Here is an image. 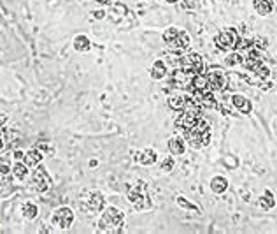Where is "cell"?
I'll return each mask as SVG.
<instances>
[{
    "label": "cell",
    "mask_w": 277,
    "mask_h": 234,
    "mask_svg": "<svg viewBox=\"0 0 277 234\" xmlns=\"http://www.w3.org/2000/svg\"><path fill=\"white\" fill-rule=\"evenodd\" d=\"M186 143L193 150L205 148L211 143V125L203 118H198L189 130H186Z\"/></svg>",
    "instance_id": "obj_1"
},
{
    "label": "cell",
    "mask_w": 277,
    "mask_h": 234,
    "mask_svg": "<svg viewBox=\"0 0 277 234\" xmlns=\"http://www.w3.org/2000/svg\"><path fill=\"white\" fill-rule=\"evenodd\" d=\"M239 41H240L239 33H237V30L232 28V26H228V28H225L223 32H219L214 39L216 48L221 49V51H232V49H235Z\"/></svg>",
    "instance_id": "obj_5"
},
{
    "label": "cell",
    "mask_w": 277,
    "mask_h": 234,
    "mask_svg": "<svg viewBox=\"0 0 277 234\" xmlns=\"http://www.w3.org/2000/svg\"><path fill=\"white\" fill-rule=\"evenodd\" d=\"M35 148L41 150V152L44 153L46 157H48V155H53V153L56 152L55 146H51V145H49V143H44V141H42V143H37V146H35Z\"/></svg>",
    "instance_id": "obj_26"
},
{
    "label": "cell",
    "mask_w": 277,
    "mask_h": 234,
    "mask_svg": "<svg viewBox=\"0 0 277 234\" xmlns=\"http://www.w3.org/2000/svg\"><path fill=\"white\" fill-rule=\"evenodd\" d=\"M105 208V197L102 196L100 192H92L90 197L86 199V210L88 213H100L102 210Z\"/></svg>",
    "instance_id": "obj_12"
},
{
    "label": "cell",
    "mask_w": 277,
    "mask_h": 234,
    "mask_svg": "<svg viewBox=\"0 0 277 234\" xmlns=\"http://www.w3.org/2000/svg\"><path fill=\"white\" fill-rule=\"evenodd\" d=\"M176 203H178L181 208H186V210H191V212H198V208H196L195 205H191V203H188V201L185 199L183 196H179L178 199H176Z\"/></svg>",
    "instance_id": "obj_28"
},
{
    "label": "cell",
    "mask_w": 277,
    "mask_h": 234,
    "mask_svg": "<svg viewBox=\"0 0 277 234\" xmlns=\"http://www.w3.org/2000/svg\"><path fill=\"white\" fill-rule=\"evenodd\" d=\"M156 159H158V157H156L155 150H144L142 153L137 155V160L141 164H144V166H153V164L156 162Z\"/></svg>",
    "instance_id": "obj_22"
},
{
    "label": "cell",
    "mask_w": 277,
    "mask_h": 234,
    "mask_svg": "<svg viewBox=\"0 0 277 234\" xmlns=\"http://www.w3.org/2000/svg\"><path fill=\"white\" fill-rule=\"evenodd\" d=\"M185 5L188 9H196L200 5V0H185Z\"/></svg>",
    "instance_id": "obj_32"
},
{
    "label": "cell",
    "mask_w": 277,
    "mask_h": 234,
    "mask_svg": "<svg viewBox=\"0 0 277 234\" xmlns=\"http://www.w3.org/2000/svg\"><path fill=\"white\" fill-rule=\"evenodd\" d=\"M12 173H11V167L7 166V164L0 162V182H4L5 178H9Z\"/></svg>",
    "instance_id": "obj_29"
},
{
    "label": "cell",
    "mask_w": 277,
    "mask_h": 234,
    "mask_svg": "<svg viewBox=\"0 0 277 234\" xmlns=\"http://www.w3.org/2000/svg\"><path fill=\"white\" fill-rule=\"evenodd\" d=\"M162 169H163L165 173H170V171H172V169H174V159H172V157H167V159L162 162Z\"/></svg>",
    "instance_id": "obj_30"
},
{
    "label": "cell",
    "mask_w": 277,
    "mask_h": 234,
    "mask_svg": "<svg viewBox=\"0 0 277 234\" xmlns=\"http://www.w3.org/2000/svg\"><path fill=\"white\" fill-rule=\"evenodd\" d=\"M128 199L132 205H135L139 210H148L151 208V201L148 199V194H146V183L139 182V185H135L128 194Z\"/></svg>",
    "instance_id": "obj_7"
},
{
    "label": "cell",
    "mask_w": 277,
    "mask_h": 234,
    "mask_svg": "<svg viewBox=\"0 0 277 234\" xmlns=\"http://www.w3.org/2000/svg\"><path fill=\"white\" fill-rule=\"evenodd\" d=\"M209 185H211V190L214 194H223L226 189H228V180L223 178V176H214Z\"/></svg>",
    "instance_id": "obj_21"
},
{
    "label": "cell",
    "mask_w": 277,
    "mask_h": 234,
    "mask_svg": "<svg viewBox=\"0 0 277 234\" xmlns=\"http://www.w3.org/2000/svg\"><path fill=\"white\" fill-rule=\"evenodd\" d=\"M253 7L260 16H269L274 11V0H253Z\"/></svg>",
    "instance_id": "obj_17"
},
{
    "label": "cell",
    "mask_w": 277,
    "mask_h": 234,
    "mask_svg": "<svg viewBox=\"0 0 277 234\" xmlns=\"http://www.w3.org/2000/svg\"><path fill=\"white\" fill-rule=\"evenodd\" d=\"M207 79H209L212 92H221V90L226 88V76L219 69H212V71L207 72Z\"/></svg>",
    "instance_id": "obj_11"
},
{
    "label": "cell",
    "mask_w": 277,
    "mask_h": 234,
    "mask_svg": "<svg viewBox=\"0 0 277 234\" xmlns=\"http://www.w3.org/2000/svg\"><path fill=\"white\" fill-rule=\"evenodd\" d=\"M163 41H165V44L170 49H174V51H185L189 46V35L188 32L178 28V26H169L163 32Z\"/></svg>",
    "instance_id": "obj_3"
},
{
    "label": "cell",
    "mask_w": 277,
    "mask_h": 234,
    "mask_svg": "<svg viewBox=\"0 0 277 234\" xmlns=\"http://www.w3.org/2000/svg\"><path fill=\"white\" fill-rule=\"evenodd\" d=\"M23 157H25V152H21V150H16L14 155H12V159H14V160H23Z\"/></svg>",
    "instance_id": "obj_34"
},
{
    "label": "cell",
    "mask_w": 277,
    "mask_h": 234,
    "mask_svg": "<svg viewBox=\"0 0 277 234\" xmlns=\"http://www.w3.org/2000/svg\"><path fill=\"white\" fill-rule=\"evenodd\" d=\"M165 2H169V4H176L178 0H165Z\"/></svg>",
    "instance_id": "obj_37"
},
{
    "label": "cell",
    "mask_w": 277,
    "mask_h": 234,
    "mask_svg": "<svg viewBox=\"0 0 277 234\" xmlns=\"http://www.w3.org/2000/svg\"><path fill=\"white\" fill-rule=\"evenodd\" d=\"M179 65H181L183 71L188 72V74H200L203 69V60L198 53L193 51V53H188V55L181 56Z\"/></svg>",
    "instance_id": "obj_8"
},
{
    "label": "cell",
    "mask_w": 277,
    "mask_h": 234,
    "mask_svg": "<svg viewBox=\"0 0 277 234\" xmlns=\"http://www.w3.org/2000/svg\"><path fill=\"white\" fill-rule=\"evenodd\" d=\"M125 226V213L116 206H105L102 210V217L98 220V229L100 231H119Z\"/></svg>",
    "instance_id": "obj_2"
},
{
    "label": "cell",
    "mask_w": 277,
    "mask_h": 234,
    "mask_svg": "<svg viewBox=\"0 0 277 234\" xmlns=\"http://www.w3.org/2000/svg\"><path fill=\"white\" fill-rule=\"evenodd\" d=\"M72 46H74L76 51L88 53L90 49H92V41H90L88 35H83V33H79V35H76V37H74V42H72Z\"/></svg>",
    "instance_id": "obj_19"
},
{
    "label": "cell",
    "mask_w": 277,
    "mask_h": 234,
    "mask_svg": "<svg viewBox=\"0 0 277 234\" xmlns=\"http://www.w3.org/2000/svg\"><path fill=\"white\" fill-rule=\"evenodd\" d=\"M7 123V115L5 113H0V127H4Z\"/></svg>",
    "instance_id": "obj_35"
},
{
    "label": "cell",
    "mask_w": 277,
    "mask_h": 234,
    "mask_svg": "<svg viewBox=\"0 0 277 234\" xmlns=\"http://www.w3.org/2000/svg\"><path fill=\"white\" fill-rule=\"evenodd\" d=\"M232 104H233V108H235L237 111L242 113V115H249V113L253 111L251 100H249L248 97H244V95H239V93L232 95Z\"/></svg>",
    "instance_id": "obj_13"
},
{
    "label": "cell",
    "mask_w": 277,
    "mask_h": 234,
    "mask_svg": "<svg viewBox=\"0 0 277 234\" xmlns=\"http://www.w3.org/2000/svg\"><path fill=\"white\" fill-rule=\"evenodd\" d=\"M44 153L41 152V150L39 148H30L28 152L25 153V157H23V162L26 164V166L30 167V169H32V167H37L39 164L42 162V160H44Z\"/></svg>",
    "instance_id": "obj_14"
},
{
    "label": "cell",
    "mask_w": 277,
    "mask_h": 234,
    "mask_svg": "<svg viewBox=\"0 0 277 234\" xmlns=\"http://www.w3.org/2000/svg\"><path fill=\"white\" fill-rule=\"evenodd\" d=\"M32 183H33V189L37 190L39 194H44L51 189V176L48 175L44 166L39 164V166L35 167V171H33V175H32Z\"/></svg>",
    "instance_id": "obj_9"
},
{
    "label": "cell",
    "mask_w": 277,
    "mask_h": 234,
    "mask_svg": "<svg viewBox=\"0 0 277 234\" xmlns=\"http://www.w3.org/2000/svg\"><path fill=\"white\" fill-rule=\"evenodd\" d=\"M200 118V109H191V111H183L181 116H179L178 120H176V129L178 130H183V132H186V130H189L193 125L196 123V120Z\"/></svg>",
    "instance_id": "obj_10"
},
{
    "label": "cell",
    "mask_w": 277,
    "mask_h": 234,
    "mask_svg": "<svg viewBox=\"0 0 277 234\" xmlns=\"http://www.w3.org/2000/svg\"><path fill=\"white\" fill-rule=\"evenodd\" d=\"M74 220H76L74 210L69 208V206H60V208H56L55 213L51 215V226L60 231H67L72 227Z\"/></svg>",
    "instance_id": "obj_4"
},
{
    "label": "cell",
    "mask_w": 277,
    "mask_h": 234,
    "mask_svg": "<svg viewBox=\"0 0 277 234\" xmlns=\"http://www.w3.org/2000/svg\"><path fill=\"white\" fill-rule=\"evenodd\" d=\"M28 169L30 167L26 166L23 160H16L11 167V173H12V178L18 180V182H25L26 176H28Z\"/></svg>",
    "instance_id": "obj_16"
},
{
    "label": "cell",
    "mask_w": 277,
    "mask_h": 234,
    "mask_svg": "<svg viewBox=\"0 0 277 234\" xmlns=\"http://www.w3.org/2000/svg\"><path fill=\"white\" fill-rule=\"evenodd\" d=\"M149 74H151L153 79H163V78H165V76H167V65H165V62H162V60H156V62L153 63Z\"/></svg>",
    "instance_id": "obj_20"
},
{
    "label": "cell",
    "mask_w": 277,
    "mask_h": 234,
    "mask_svg": "<svg viewBox=\"0 0 277 234\" xmlns=\"http://www.w3.org/2000/svg\"><path fill=\"white\" fill-rule=\"evenodd\" d=\"M188 99L189 95H183V93H174V95H170L169 99V106L176 111H183L188 104Z\"/></svg>",
    "instance_id": "obj_18"
},
{
    "label": "cell",
    "mask_w": 277,
    "mask_h": 234,
    "mask_svg": "<svg viewBox=\"0 0 277 234\" xmlns=\"http://www.w3.org/2000/svg\"><path fill=\"white\" fill-rule=\"evenodd\" d=\"M189 90H191L193 97H196L198 100L205 99V97L211 95V85H209V79H207V74H193L191 81H189Z\"/></svg>",
    "instance_id": "obj_6"
},
{
    "label": "cell",
    "mask_w": 277,
    "mask_h": 234,
    "mask_svg": "<svg viewBox=\"0 0 277 234\" xmlns=\"http://www.w3.org/2000/svg\"><path fill=\"white\" fill-rule=\"evenodd\" d=\"M92 14H93V18H95V19H103V18H105V11H102V9H100V11H93Z\"/></svg>",
    "instance_id": "obj_33"
},
{
    "label": "cell",
    "mask_w": 277,
    "mask_h": 234,
    "mask_svg": "<svg viewBox=\"0 0 277 234\" xmlns=\"http://www.w3.org/2000/svg\"><path fill=\"white\" fill-rule=\"evenodd\" d=\"M95 2H98V4H102V5H111L112 0H95Z\"/></svg>",
    "instance_id": "obj_36"
},
{
    "label": "cell",
    "mask_w": 277,
    "mask_h": 234,
    "mask_svg": "<svg viewBox=\"0 0 277 234\" xmlns=\"http://www.w3.org/2000/svg\"><path fill=\"white\" fill-rule=\"evenodd\" d=\"M242 62H244V58H242V55H240L239 49H237L235 53H232V55L226 58V63H228V65H237V63H242Z\"/></svg>",
    "instance_id": "obj_27"
},
{
    "label": "cell",
    "mask_w": 277,
    "mask_h": 234,
    "mask_svg": "<svg viewBox=\"0 0 277 234\" xmlns=\"http://www.w3.org/2000/svg\"><path fill=\"white\" fill-rule=\"evenodd\" d=\"M255 72H256V74H258V76H262V78H267V76H269V67L263 65V63H262V65H260Z\"/></svg>",
    "instance_id": "obj_31"
},
{
    "label": "cell",
    "mask_w": 277,
    "mask_h": 234,
    "mask_svg": "<svg viewBox=\"0 0 277 234\" xmlns=\"http://www.w3.org/2000/svg\"><path fill=\"white\" fill-rule=\"evenodd\" d=\"M169 150L172 155H185L186 152V141L183 136H172L169 139Z\"/></svg>",
    "instance_id": "obj_15"
},
{
    "label": "cell",
    "mask_w": 277,
    "mask_h": 234,
    "mask_svg": "<svg viewBox=\"0 0 277 234\" xmlns=\"http://www.w3.org/2000/svg\"><path fill=\"white\" fill-rule=\"evenodd\" d=\"M21 215L23 219L26 220H33V219H37L39 215V208L33 203H25V205L21 206Z\"/></svg>",
    "instance_id": "obj_23"
},
{
    "label": "cell",
    "mask_w": 277,
    "mask_h": 234,
    "mask_svg": "<svg viewBox=\"0 0 277 234\" xmlns=\"http://www.w3.org/2000/svg\"><path fill=\"white\" fill-rule=\"evenodd\" d=\"M274 205H276V201H274L272 194L267 190V192L262 196V199H260V206H262V208H265V210H270V208H274Z\"/></svg>",
    "instance_id": "obj_25"
},
{
    "label": "cell",
    "mask_w": 277,
    "mask_h": 234,
    "mask_svg": "<svg viewBox=\"0 0 277 234\" xmlns=\"http://www.w3.org/2000/svg\"><path fill=\"white\" fill-rule=\"evenodd\" d=\"M189 81H191V78L188 76V72H185V71H176V74H174V83H176V86H181V88H188V86H189Z\"/></svg>",
    "instance_id": "obj_24"
}]
</instances>
